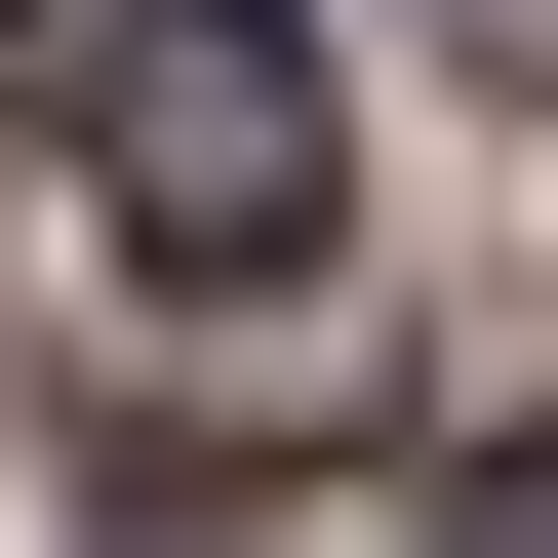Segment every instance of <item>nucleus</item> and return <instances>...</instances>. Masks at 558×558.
<instances>
[{"label":"nucleus","mask_w":558,"mask_h":558,"mask_svg":"<svg viewBox=\"0 0 558 558\" xmlns=\"http://www.w3.org/2000/svg\"><path fill=\"white\" fill-rule=\"evenodd\" d=\"M439 558H558V439H478V478H439Z\"/></svg>","instance_id":"2"},{"label":"nucleus","mask_w":558,"mask_h":558,"mask_svg":"<svg viewBox=\"0 0 558 558\" xmlns=\"http://www.w3.org/2000/svg\"><path fill=\"white\" fill-rule=\"evenodd\" d=\"M81 199L160 279H319V240H360V120H319L279 0H120V40H81Z\"/></svg>","instance_id":"1"},{"label":"nucleus","mask_w":558,"mask_h":558,"mask_svg":"<svg viewBox=\"0 0 558 558\" xmlns=\"http://www.w3.org/2000/svg\"><path fill=\"white\" fill-rule=\"evenodd\" d=\"M478 81H558V0H478Z\"/></svg>","instance_id":"3"}]
</instances>
